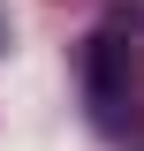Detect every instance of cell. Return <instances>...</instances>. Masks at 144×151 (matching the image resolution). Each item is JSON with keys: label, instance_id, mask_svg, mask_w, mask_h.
I'll list each match as a JSON object with an SVG mask.
<instances>
[{"label": "cell", "instance_id": "cell-1", "mask_svg": "<svg viewBox=\"0 0 144 151\" xmlns=\"http://www.w3.org/2000/svg\"><path fill=\"white\" fill-rule=\"evenodd\" d=\"M114 91H121V45L114 38H91V98L114 106Z\"/></svg>", "mask_w": 144, "mask_h": 151}]
</instances>
